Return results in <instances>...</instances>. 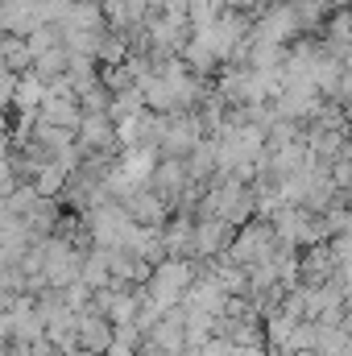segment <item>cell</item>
<instances>
[{
	"mask_svg": "<svg viewBox=\"0 0 352 356\" xmlns=\"http://www.w3.org/2000/svg\"><path fill=\"white\" fill-rule=\"evenodd\" d=\"M195 277H199V261H162L154 269V277L145 282V294L162 311H170V307H182V298L195 286Z\"/></svg>",
	"mask_w": 352,
	"mask_h": 356,
	"instance_id": "cell-1",
	"label": "cell"
},
{
	"mask_svg": "<svg viewBox=\"0 0 352 356\" xmlns=\"http://www.w3.org/2000/svg\"><path fill=\"white\" fill-rule=\"evenodd\" d=\"M273 249H278V232H273V224L265 216H257L253 224L237 228V241L228 249V261L241 266V269H257L273 257Z\"/></svg>",
	"mask_w": 352,
	"mask_h": 356,
	"instance_id": "cell-2",
	"label": "cell"
},
{
	"mask_svg": "<svg viewBox=\"0 0 352 356\" xmlns=\"http://www.w3.org/2000/svg\"><path fill=\"white\" fill-rule=\"evenodd\" d=\"M83 257H88L83 249H75V245L50 236V245H46V269H42L46 286H50V290H67L71 282H79V273H83Z\"/></svg>",
	"mask_w": 352,
	"mask_h": 356,
	"instance_id": "cell-3",
	"label": "cell"
},
{
	"mask_svg": "<svg viewBox=\"0 0 352 356\" xmlns=\"http://www.w3.org/2000/svg\"><path fill=\"white\" fill-rule=\"evenodd\" d=\"M336 273H340V266H336L332 241L298 249V286H307V290H319V286H328Z\"/></svg>",
	"mask_w": 352,
	"mask_h": 356,
	"instance_id": "cell-4",
	"label": "cell"
},
{
	"mask_svg": "<svg viewBox=\"0 0 352 356\" xmlns=\"http://www.w3.org/2000/svg\"><path fill=\"white\" fill-rule=\"evenodd\" d=\"M203 141L199 133V120L195 112H178V116H166V133H162V158H175V162H186V154Z\"/></svg>",
	"mask_w": 352,
	"mask_h": 356,
	"instance_id": "cell-5",
	"label": "cell"
},
{
	"mask_svg": "<svg viewBox=\"0 0 352 356\" xmlns=\"http://www.w3.org/2000/svg\"><path fill=\"white\" fill-rule=\"evenodd\" d=\"M75 340H79V353L108 356L112 340H116V327H112L95 307H88V311H79V315H75Z\"/></svg>",
	"mask_w": 352,
	"mask_h": 356,
	"instance_id": "cell-6",
	"label": "cell"
},
{
	"mask_svg": "<svg viewBox=\"0 0 352 356\" xmlns=\"http://www.w3.org/2000/svg\"><path fill=\"white\" fill-rule=\"evenodd\" d=\"M120 207L129 211V220H133L137 228H154V232H162L166 220H170V207L154 195V186H137L133 195L120 199Z\"/></svg>",
	"mask_w": 352,
	"mask_h": 356,
	"instance_id": "cell-7",
	"label": "cell"
},
{
	"mask_svg": "<svg viewBox=\"0 0 352 356\" xmlns=\"http://www.w3.org/2000/svg\"><path fill=\"white\" fill-rule=\"evenodd\" d=\"M237 241V228L224 220H195V261H220L228 257Z\"/></svg>",
	"mask_w": 352,
	"mask_h": 356,
	"instance_id": "cell-8",
	"label": "cell"
},
{
	"mask_svg": "<svg viewBox=\"0 0 352 356\" xmlns=\"http://www.w3.org/2000/svg\"><path fill=\"white\" fill-rule=\"evenodd\" d=\"M162 245L170 261H195V216L191 211H170L162 228Z\"/></svg>",
	"mask_w": 352,
	"mask_h": 356,
	"instance_id": "cell-9",
	"label": "cell"
},
{
	"mask_svg": "<svg viewBox=\"0 0 352 356\" xmlns=\"http://www.w3.org/2000/svg\"><path fill=\"white\" fill-rule=\"evenodd\" d=\"M38 120H42V124H54V129H67V133H79L83 108H79L75 95H54V91H46V99H42V108H38Z\"/></svg>",
	"mask_w": 352,
	"mask_h": 356,
	"instance_id": "cell-10",
	"label": "cell"
},
{
	"mask_svg": "<svg viewBox=\"0 0 352 356\" xmlns=\"http://www.w3.org/2000/svg\"><path fill=\"white\" fill-rule=\"evenodd\" d=\"M186 175H191L195 186H203V191L216 182V175H220V158H216V141H211V137H203V141L186 154Z\"/></svg>",
	"mask_w": 352,
	"mask_h": 356,
	"instance_id": "cell-11",
	"label": "cell"
},
{
	"mask_svg": "<svg viewBox=\"0 0 352 356\" xmlns=\"http://www.w3.org/2000/svg\"><path fill=\"white\" fill-rule=\"evenodd\" d=\"M63 199H38L33 203V211L25 216V228L38 236V241H50L54 236V228H58V220H63Z\"/></svg>",
	"mask_w": 352,
	"mask_h": 356,
	"instance_id": "cell-12",
	"label": "cell"
},
{
	"mask_svg": "<svg viewBox=\"0 0 352 356\" xmlns=\"http://www.w3.org/2000/svg\"><path fill=\"white\" fill-rule=\"evenodd\" d=\"M158 162H162L158 149H141V145H137V149H120V170L133 178V186H150Z\"/></svg>",
	"mask_w": 352,
	"mask_h": 356,
	"instance_id": "cell-13",
	"label": "cell"
},
{
	"mask_svg": "<svg viewBox=\"0 0 352 356\" xmlns=\"http://www.w3.org/2000/svg\"><path fill=\"white\" fill-rule=\"evenodd\" d=\"M42 99H46V83H42L33 71L17 75V88H13V108H17V112H38Z\"/></svg>",
	"mask_w": 352,
	"mask_h": 356,
	"instance_id": "cell-14",
	"label": "cell"
},
{
	"mask_svg": "<svg viewBox=\"0 0 352 356\" xmlns=\"http://www.w3.org/2000/svg\"><path fill=\"white\" fill-rule=\"evenodd\" d=\"M67 67H71V54H67V46H58V50H46V54H38L29 71H33V75H38V79L50 88L54 79H63V75H67Z\"/></svg>",
	"mask_w": 352,
	"mask_h": 356,
	"instance_id": "cell-15",
	"label": "cell"
},
{
	"mask_svg": "<svg viewBox=\"0 0 352 356\" xmlns=\"http://www.w3.org/2000/svg\"><path fill=\"white\" fill-rule=\"evenodd\" d=\"M145 112V91L141 88H129L120 91V95H112V108H108V116L120 124V120H133V116H141Z\"/></svg>",
	"mask_w": 352,
	"mask_h": 356,
	"instance_id": "cell-16",
	"label": "cell"
},
{
	"mask_svg": "<svg viewBox=\"0 0 352 356\" xmlns=\"http://www.w3.org/2000/svg\"><path fill=\"white\" fill-rule=\"evenodd\" d=\"M319 327V323H315ZM349 344L352 336L344 327H319V336H315V356H349Z\"/></svg>",
	"mask_w": 352,
	"mask_h": 356,
	"instance_id": "cell-17",
	"label": "cell"
},
{
	"mask_svg": "<svg viewBox=\"0 0 352 356\" xmlns=\"http://www.w3.org/2000/svg\"><path fill=\"white\" fill-rule=\"evenodd\" d=\"M67 178H71V170H63V166H46V170H38V178H33V191H38L42 199H63Z\"/></svg>",
	"mask_w": 352,
	"mask_h": 356,
	"instance_id": "cell-18",
	"label": "cell"
},
{
	"mask_svg": "<svg viewBox=\"0 0 352 356\" xmlns=\"http://www.w3.org/2000/svg\"><path fill=\"white\" fill-rule=\"evenodd\" d=\"M25 46H29L33 58L46 54V50H58V46H63V25H38V29L25 38Z\"/></svg>",
	"mask_w": 352,
	"mask_h": 356,
	"instance_id": "cell-19",
	"label": "cell"
},
{
	"mask_svg": "<svg viewBox=\"0 0 352 356\" xmlns=\"http://www.w3.org/2000/svg\"><path fill=\"white\" fill-rule=\"evenodd\" d=\"M99 83L112 91V95H120V91L137 88V75L129 71V63H125V67H99Z\"/></svg>",
	"mask_w": 352,
	"mask_h": 356,
	"instance_id": "cell-20",
	"label": "cell"
},
{
	"mask_svg": "<svg viewBox=\"0 0 352 356\" xmlns=\"http://www.w3.org/2000/svg\"><path fill=\"white\" fill-rule=\"evenodd\" d=\"M141 332L129 323V327H116V340H112V348H108V356H137L141 353Z\"/></svg>",
	"mask_w": 352,
	"mask_h": 356,
	"instance_id": "cell-21",
	"label": "cell"
},
{
	"mask_svg": "<svg viewBox=\"0 0 352 356\" xmlns=\"http://www.w3.org/2000/svg\"><path fill=\"white\" fill-rule=\"evenodd\" d=\"M79 108H83V116H99V112H108L112 108V91L104 88H91L88 95H79Z\"/></svg>",
	"mask_w": 352,
	"mask_h": 356,
	"instance_id": "cell-22",
	"label": "cell"
},
{
	"mask_svg": "<svg viewBox=\"0 0 352 356\" xmlns=\"http://www.w3.org/2000/svg\"><path fill=\"white\" fill-rule=\"evenodd\" d=\"M17 186H21V178H17V170H13V162L0 158V199H8Z\"/></svg>",
	"mask_w": 352,
	"mask_h": 356,
	"instance_id": "cell-23",
	"label": "cell"
},
{
	"mask_svg": "<svg viewBox=\"0 0 352 356\" xmlns=\"http://www.w3.org/2000/svg\"><path fill=\"white\" fill-rule=\"evenodd\" d=\"M340 158H344V162L352 166V133H349V141H344V154H340Z\"/></svg>",
	"mask_w": 352,
	"mask_h": 356,
	"instance_id": "cell-24",
	"label": "cell"
},
{
	"mask_svg": "<svg viewBox=\"0 0 352 356\" xmlns=\"http://www.w3.org/2000/svg\"><path fill=\"white\" fill-rule=\"evenodd\" d=\"M290 356H315V353H290Z\"/></svg>",
	"mask_w": 352,
	"mask_h": 356,
	"instance_id": "cell-25",
	"label": "cell"
}]
</instances>
